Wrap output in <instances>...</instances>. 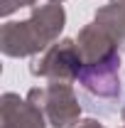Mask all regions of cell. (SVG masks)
<instances>
[{
  "mask_svg": "<svg viewBox=\"0 0 125 128\" xmlns=\"http://www.w3.org/2000/svg\"><path fill=\"white\" fill-rule=\"evenodd\" d=\"M37 0H2L0 5V10H2V17H7V15H12L17 8H30V5H34Z\"/></svg>",
  "mask_w": 125,
  "mask_h": 128,
  "instance_id": "cell-7",
  "label": "cell"
},
{
  "mask_svg": "<svg viewBox=\"0 0 125 128\" xmlns=\"http://www.w3.org/2000/svg\"><path fill=\"white\" fill-rule=\"evenodd\" d=\"M74 128H103L98 121H93V118H88V121H81L78 126H74Z\"/></svg>",
  "mask_w": 125,
  "mask_h": 128,
  "instance_id": "cell-8",
  "label": "cell"
},
{
  "mask_svg": "<svg viewBox=\"0 0 125 128\" xmlns=\"http://www.w3.org/2000/svg\"><path fill=\"white\" fill-rule=\"evenodd\" d=\"M81 86L96 98L113 101L120 96V54L103 62H91L81 66Z\"/></svg>",
  "mask_w": 125,
  "mask_h": 128,
  "instance_id": "cell-4",
  "label": "cell"
},
{
  "mask_svg": "<svg viewBox=\"0 0 125 128\" xmlns=\"http://www.w3.org/2000/svg\"><path fill=\"white\" fill-rule=\"evenodd\" d=\"M47 118L39 106L17 94L2 96V128H47Z\"/></svg>",
  "mask_w": 125,
  "mask_h": 128,
  "instance_id": "cell-5",
  "label": "cell"
},
{
  "mask_svg": "<svg viewBox=\"0 0 125 128\" xmlns=\"http://www.w3.org/2000/svg\"><path fill=\"white\" fill-rule=\"evenodd\" d=\"M34 106H39L52 128H66L81 113L78 98L66 81H49L44 89H32L27 94Z\"/></svg>",
  "mask_w": 125,
  "mask_h": 128,
  "instance_id": "cell-2",
  "label": "cell"
},
{
  "mask_svg": "<svg viewBox=\"0 0 125 128\" xmlns=\"http://www.w3.org/2000/svg\"><path fill=\"white\" fill-rule=\"evenodd\" d=\"M81 66H83V59H81L76 40H59L44 49L42 57L32 59L30 72L34 76H44L52 81H71L78 79Z\"/></svg>",
  "mask_w": 125,
  "mask_h": 128,
  "instance_id": "cell-3",
  "label": "cell"
},
{
  "mask_svg": "<svg viewBox=\"0 0 125 128\" xmlns=\"http://www.w3.org/2000/svg\"><path fill=\"white\" fill-rule=\"evenodd\" d=\"M66 12L62 2L47 0L44 5L34 8L27 20L22 22H5L0 32V49L5 57H30L39 54L57 42L62 34Z\"/></svg>",
  "mask_w": 125,
  "mask_h": 128,
  "instance_id": "cell-1",
  "label": "cell"
},
{
  "mask_svg": "<svg viewBox=\"0 0 125 128\" xmlns=\"http://www.w3.org/2000/svg\"><path fill=\"white\" fill-rule=\"evenodd\" d=\"M96 22L113 32L118 40L125 37V0H110L106 8L96 12Z\"/></svg>",
  "mask_w": 125,
  "mask_h": 128,
  "instance_id": "cell-6",
  "label": "cell"
},
{
  "mask_svg": "<svg viewBox=\"0 0 125 128\" xmlns=\"http://www.w3.org/2000/svg\"><path fill=\"white\" fill-rule=\"evenodd\" d=\"M123 121H125V108H123Z\"/></svg>",
  "mask_w": 125,
  "mask_h": 128,
  "instance_id": "cell-9",
  "label": "cell"
}]
</instances>
